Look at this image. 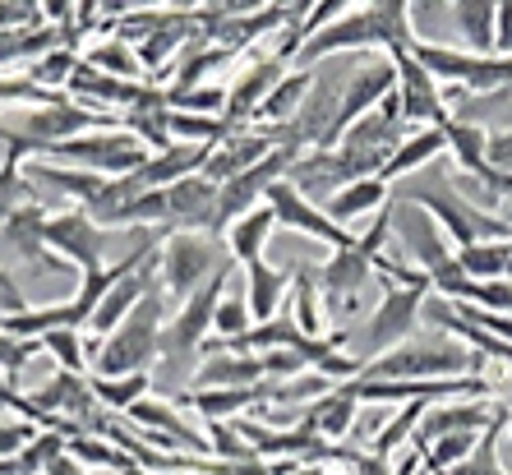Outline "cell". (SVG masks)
<instances>
[{"label":"cell","instance_id":"45","mask_svg":"<svg viewBox=\"0 0 512 475\" xmlns=\"http://www.w3.org/2000/svg\"><path fill=\"white\" fill-rule=\"evenodd\" d=\"M28 439H33V425H14V420H0V457H19Z\"/></svg>","mask_w":512,"mask_h":475},{"label":"cell","instance_id":"12","mask_svg":"<svg viewBox=\"0 0 512 475\" xmlns=\"http://www.w3.org/2000/svg\"><path fill=\"white\" fill-rule=\"evenodd\" d=\"M499 397H448V402H429V411L420 416L416 439L420 448H429L434 439H448V434H485L489 420L499 416Z\"/></svg>","mask_w":512,"mask_h":475},{"label":"cell","instance_id":"22","mask_svg":"<svg viewBox=\"0 0 512 475\" xmlns=\"http://www.w3.org/2000/svg\"><path fill=\"white\" fill-rule=\"evenodd\" d=\"M245 273V296H250V309H254V323H268L277 319V309L282 300L291 296V268H273V263H250V268H240Z\"/></svg>","mask_w":512,"mask_h":475},{"label":"cell","instance_id":"10","mask_svg":"<svg viewBox=\"0 0 512 475\" xmlns=\"http://www.w3.org/2000/svg\"><path fill=\"white\" fill-rule=\"evenodd\" d=\"M374 47H383L379 19H374L370 10H351V14H342V19H333L328 28H319L314 37H305V47L291 60V70H314V65H323V60L337 56V51H374Z\"/></svg>","mask_w":512,"mask_h":475},{"label":"cell","instance_id":"37","mask_svg":"<svg viewBox=\"0 0 512 475\" xmlns=\"http://www.w3.org/2000/svg\"><path fill=\"white\" fill-rule=\"evenodd\" d=\"M24 203H33V185H28V176H24V162L0 157V226L10 222Z\"/></svg>","mask_w":512,"mask_h":475},{"label":"cell","instance_id":"47","mask_svg":"<svg viewBox=\"0 0 512 475\" xmlns=\"http://www.w3.org/2000/svg\"><path fill=\"white\" fill-rule=\"evenodd\" d=\"M494 56H512V0H499V37H494Z\"/></svg>","mask_w":512,"mask_h":475},{"label":"cell","instance_id":"46","mask_svg":"<svg viewBox=\"0 0 512 475\" xmlns=\"http://www.w3.org/2000/svg\"><path fill=\"white\" fill-rule=\"evenodd\" d=\"M383 425H388V416H383V411H360L346 439H351V443H374L383 434Z\"/></svg>","mask_w":512,"mask_h":475},{"label":"cell","instance_id":"34","mask_svg":"<svg viewBox=\"0 0 512 475\" xmlns=\"http://www.w3.org/2000/svg\"><path fill=\"white\" fill-rule=\"evenodd\" d=\"M79 51L74 47H60V51H51V56H42V60H33L28 65V79H33L37 88H47V93H65L70 88V79H74V70H79Z\"/></svg>","mask_w":512,"mask_h":475},{"label":"cell","instance_id":"32","mask_svg":"<svg viewBox=\"0 0 512 475\" xmlns=\"http://www.w3.org/2000/svg\"><path fill=\"white\" fill-rule=\"evenodd\" d=\"M97 392V402L107 411H130L134 402H143L153 392V374H120V379H88Z\"/></svg>","mask_w":512,"mask_h":475},{"label":"cell","instance_id":"6","mask_svg":"<svg viewBox=\"0 0 512 475\" xmlns=\"http://www.w3.org/2000/svg\"><path fill=\"white\" fill-rule=\"evenodd\" d=\"M47 157L51 162H65V167H84V171L116 180V176H134L153 153L130 130H93V134H79V139L56 143Z\"/></svg>","mask_w":512,"mask_h":475},{"label":"cell","instance_id":"54","mask_svg":"<svg viewBox=\"0 0 512 475\" xmlns=\"http://www.w3.org/2000/svg\"><path fill=\"white\" fill-rule=\"evenodd\" d=\"M439 475H448V471H439Z\"/></svg>","mask_w":512,"mask_h":475},{"label":"cell","instance_id":"20","mask_svg":"<svg viewBox=\"0 0 512 475\" xmlns=\"http://www.w3.org/2000/svg\"><path fill=\"white\" fill-rule=\"evenodd\" d=\"M388 199H393V185H388L383 176L351 180V185H342V190L328 199V208H323V213L333 217L337 226H346V231H351V226H356L365 213H383V208H388Z\"/></svg>","mask_w":512,"mask_h":475},{"label":"cell","instance_id":"29","mask_svg":"<svg viewBox=\"0 0 512 475\" xmlns=\"http://www.w3.org/2000/svg\"><path fill=\"white\" fill-rule=\"evenodd\" d=\"M310 84H314V70H291L282 84L268 93V102L259 107V120L263 125H291L300 102H305V93H310Z\"/></svg>","mask_w":512,"mask_h":475},{"label":"cell","instance_id":"36","mask_svg":"<svg viewBox=\"0 0 512 475\" xmlns=\"http://www.w3.org/2000/svg\"><path fill=\"white\" fill-rule=\"evenodd\" d=\"M291 300H296V314H291V319H296V328L305 337H323V305H319V282H314V273H305V268H300L296 273V291H291Z\"/></svg>","mask_w":512,"mask_h":475},{"label":"cell","instance_id":"4","mask_svg":"<svg viewBox=\"0 0 512 475\" xmlns=\"http://www.w3.org/2000/svg\"><path fill=\"white\" fill-rule=\"evenodd\" d=\"M222 245L227 240L213 236V231H167V240L157 245L162 254V291L171 300H190L217 268H227L222 263Z\"/></svg>","mask_w":512,"mask_h":475},{"label":"cell","instance_id":"27","mask_svg":"<svg viewBox=\"0 0 512 475\" xmlns=\"http://www.w3.org/2000/svg\"><path fill=\"white\" fill-rule=\"evenodd\" d=\"M457 263L471 282H499V277L512 273V236L508 240H476L457 250Z\"/></svg>","mask_w":512,"mask_h":475},{"label":"cell","instance_id":"14","mask_svg":"<svg viewBox=\"0 0 512 475\" xmlns=\"http://www.w3.org/2000/svg\"><path fill=\"white\" fill-rule=\"evenodd\" d=\"M268 208L277 213V222H282V226H291V231H300V236L323 240V245H333V250L356 245V236H351L346 226H337L333 217L323 213V208H314V203L305 199L291 180H277L273 190H268Z\"/></svg>","mask_w":512,"mask_h":475},{"label":"cell","instance_id":"48","mask_svg":"<svg viewBox=\"0 0 512 475\" xmlns=\"http://www.w3.org/2000/svg\"><path fill=\"white\" fill-rule=\"evenodd\" d=\"M74 10H79V0H42V19L51 24H70Z\"/></svg>","mask_w":512,"mask_h":475},{"label":"cell","instance_id":"3","mask_svg":"<svg viewBox=\"0 0 512 475\" xmlns=\"http://www.w3.org/2000/svg\"><path fill=\"white\" fill-rule=\"evenodd\" d=\"M485 365L489 360L462 337H434V342H402L388 356L360 365L356 379H466Z\"/></svg>","mask_w":512,"mask_h":475},{"label":"cell","instance_id":"21","mask_svg":"<svg viewBox=\"0 0 512 475\" xmlns=\"http://www.w3.org/2000/svg\"><path fill=\"white\" fill-rule=\"evenodd\" d=\"M263 383V360L245 356V351H213L203 356L194 388H259Z\"/></svg>","mask_w":512,"mask_h":475},{"label":"cell","instance_id":"51","mask_svg":"<svg viewBox=\"0 0 512 475\" xmlns=\"http://www.w3.org/2000/svg\"><path fill=\"white\" fill-rule=\"evenodd\" d=\"M273 5H277V10H286V19H291V10H296L300 0H273Z\"/></svg>","mask_w":512,"mask_h":475},{"label":"cell","instance_id":"8","mask_svg":"<svg viewBox=\"0 0 512 475\" xmlns=\"http://www.w3.org/2000/svg\"><path fill=\"white\" fill-rule=\"evenodd\" d=\"M370 277H374V259L360 250V245H342L337 254H328V263L314 273L319 296H323V305H328V323L356 314L360 291L370 286Z\"/></svg>","mask_w":512,"mask_h":475},{"label":"cell","instance_id":"44","mask_svg":"<svg viewBox=\"0 0 512 475\" xmlns=\"http://www.w3.org/2000/svg\"><path fill=\"white\" fill-rule=\"evenodd\" d=\"M171 0H97V10H102V19H125V14H139V10H167Z\"/></svg>","mask_w":512,"mask_h":475},{"label":"cell","instance_id":"2","mask_svg":"<svg viewBox=\"0 0 512 475\" xmlns=\"http://www.w3.org/2000/svg\"><path fill=\"white\" fill-rule=\"evenodd\" d=\"M425 296H429V286H397V282H388V286H383V300L374 305L370 319H365V328H337V333H333L337 351H342V346H351L360 365H370V360L397 351V346L411 342V333L420 328Z\"/></svg>","mask_w":512,"mask_h":475},{"label":"cell","instance_id":"13","mask_svg":"<svg viewBox=\"0 0 512 475\" xmlns=\"http://www.w3.org/2000/svg\"><path fill=\"white\" fill-rule=\"evenodd\" d=\"M277 143H282V125H259V130H254V125H240V130H231L222 143H213V157H208L203 176L213 180V185H222V180L250 171L254 162H263Z\"/></svg>","mask_w":512,"mask_h":475},{"label":"cell","instance_id":"35","mask_svg":"<svg viewBox=\"0 0 512 475\" xmlns=\"http://www.w3.org/2000/svg\"><path fill=\"white\" fill-rule=\"evenodd\" d=\"M231 125L222 116H199V111H171V139L176 143H222Z\"/></svg>","mask_w":512,"mask_h":475},{"label":"cell","instance_id":"53","mask_svg":"<svg viewBox=\"0 0 512 475\" xmlns=\"http://www.w3.org/2000/svg\"><path fill=\"white\" fill-rule=\"evenodd\" d=\"M93 475H125V471H93Z\"/></svg>","mask_w":512,"mask_h":475},{"label":"cell","instance_id":"33","mask_svg":"<svg viewBox=\"0 0 512 475\" xmlns=\"http://www.w3.org/2000/svg\"><path fill=\"white\" fill-rule=\"evenodd\" d=\"M70 457L74 462H84V466H93V471H125V466H134L130 452L116 448V443H107V439H97V434H74Z\"/></svg>","mask_w":512,"mask_h":475},{"label":"cell","instance_id":"42","mask_svg":"<svg viewBox=\"0 0 512 475\" xmlns=\"http://www.w3.org/2000/svg\"><path fill=\"white\" fill-rule=\"evenodd\" d=\"M273 0H203L199 10H208L213 19H240V14H259L268 10Z\"/></svg>","mask_w":512,"mask_h":475},{"label":"cell","instance_id":"49","mask_svg":"<svg viewBox=\"0 0 512 475\" xmlns=\"http://www.w3.org/2000/svg\"><path fill=\"white\" fill-rule=\"evenodd\" d=\"M42 475H93V471H88L84 462H74L70 452H60V457H56V462H51V466H47V471H42Z\"/></svg>","mask_w":512,"mask_h":475},{"label":"cell","instance_id":"31","mask_svg":"<svg viewBox=\"0 0 512 475\" xmlns=\"http://www.w3.org/2000/svg\"><path fill=\"white\" fill-rule=\"evenodd\" d=\"M84 60L93 65V70L116 74V79H139V84H148V74H143V65H139V51H134L130 42H120V37L93 42V47L84 51Z\"/></svg>","mask_w":512,"mask_h":475},{"label":"cell","instance_id":"23","mask_svg":"<svg viewBox=\"0 0 512 475\" xmlns=\"http://www.w3.org/2000/svg\"><path fill=\"white\" fill-rule=\"evenodd\" d=\"M273 226H277V213L268 208V203H259L254 213H245L240 222L227 226V254L231 263H240V268H250V263L263 259V250H268V236H273Z\"/></svg>","mask_w":512,"mask_h":475},{"label":"cell","instance_id":"38","mask_svg":"<svg viewBox=\"0 0 512 475\" xmlns=\"http://www.w3.org/2000/svg\"><path fill=\"white\" fill-rule=\"evenodd\" d=\"M42 346L51 351L56 369H70V374H84L88 369V346H84V337H79V328H51V333L42 337Z\"/></svg>","mask_w":512,"mask_h":475},{"label":"cell","instance_id":"5","mask_svg":"<svg viewBox=\"0 0 512 475\" xmlns=\"http://www.w3.org/2000/svg\"><path fill=\"white\" fill-rule=\"evenodd\" d=\"M416 60L439 84H457L471 93H512V56H476V51L439 47V42H416Z\"/></svg>","mask_w":512,"mask_h":475},{"label":"cell","instance_id":"16","mask_svg":"<svg viewBox=\"0 0 512 475\" xmlns=\"http://www.w3.org/2000/svg\"><path fill=\"white\" fill-rule=\"evenodd\" d=\"M388 93H397V65H393V56H379V60H370V65L351 70L346 93H342V111H337V139H342V134L351 130L360 116H370V111L379 107Z\"/></svg>","mask_w":512,"mask_h":475},{"label":"cell","instance_id":"30","mask_svg":"<svg viewBox=\"0 0 512 475\" xmlns=\"http://www.w3.org/2000/svg\"><path fill=\"white\" fill-rule=\"evenodd\" d=\"M503 434H508V406H499V416L489 420V429L480 434L476 452H471V457H466L462 466H453L448 475H508V471H503V462H499V443H503Z\"/></svg>","mask_w":512,"mask_h":475},{"label":"cell","instance_id":"28","mask_svg":"<svg viewBox=\"0 0 512 475\" xmlns=\"http://www.w3.org/2000/svg\"><path fill=\"white\" fill-rule=\"evenodd\" d=\"M443 139H448V153L457 157V167L466 176H480L485 171V148H489V130L471 125V120H443Z\"/></svg>","mask_w":512,"mask_h":475},{"label":"cell","instance_id":"7","mask_svg":"<svg viewBox=\"0 0 512 475\" xmlns=\"http://www.w3.org/2000/svg\"><path fill=\"white\" fill-rule=\"evenodd\" d=\"M388 208H393V240H402V254L416 263L425 277H434L439 268H448V263L457 259V245L443 236V226L434 222L420 203L397 199L393 194Z\"/></svg>","mask_w":512,"mask_h":475},{"label":"cell","instance_id":"1","mask_svg":"<svg viewBox=\"0 0 512 475\" xmlns=\"http://www.w3.org/2000/svg\"><path fill=\"white\" fill-rule=\"evenodd\" d=\"M162 328H167V291L157 286L153 296H143L139 309L120 323L111 337L93 346L88 369L93 379H120V374H153L162 356Z\"/></svg>","mask_w":512,"mask_h":475},{"label":"cell","instance_id":"25","mask_svg":"<svg viewBox=\"0 0 512 475\" xmlns=\"http://www.w3.org/2000/svg\"><path fill=\"white\" fill-rule=\"evenodd\" d=\"M448 148V139H443V125H425V130H411L402 139V148H397L393 157H388V167H383V180L393 185V180H406L416 176V171H425L434 157Z\"/></svg>","mask_w":512,"mask_h":475},{"label":"cell","instance_id":"50","mask_svg":"<svg viewBox=\"0 0 512 475\" xmlns=\"http://www.w3.org/2000/svg\"><path fill=\"white\" fill-rule=\"evenodd\" d=\"M268 475H323V471H319V462H314V466H305V462H273V466H268Z\"/></svg>","mask_w":512,"mask_h":475},{"label":"cell","instance_id":"40","mask_svg":"<svg viewBox=\"0 0 512 475\" xmlns=\"http://www.w3.org/2000/svg\"><path fill=\"white\" fill-rule=\"evenodd\" d=\"M171 111H199V116H222V111H227V88L203 84V88H190V93H176V97H171Z\"/></svg>","mask_w":512,"mask_h":475},{"label":"cell","instance_id":"52","mask_svg":"<svg viewBox=\"0 0 512 475\" xmlns=\"http://www.w3.org/2000/svg\"><path fill=\"white\" fill-rule=\"evenodd\" d=\"M508 443H512V402H508Z\"/></svg>","mask_w":512,"mask_h":475},{"label":"cell","instance_id":"18","mask_svg":"<svg viewBox=\"0 0 512 475\" xmlns=\"http://www.w3.org/2000/svg\"><path fill=\"white\" fill-rule=\"evenodd\" d=\"M208 157H213L208 143H171V148L153 153L134 171L130 185L134 190H167V185H176V180H185V176H203Z\"/></svg>","mask_w":512,"mask_h":475},{"label":"cell","instance_id":"43","mask_svg":"<svg viewBox=\"0 0 512 475\" xmlns=\"http://www.w3.org/2000/svg\"><path fill=\"white\" fill-rule=\"evenodd\" d=\"M485 167H494V171H503V176H512V130H494V134H489Z\"/></svg>","mask_w":512,"mask_h":475},{"label":"cell","instance_id":"41","mask_svg":"<svg viewBox=\"0 0 512 475\" xmlns=\"http://www.w3.org/2000/svg\"><path fill=\"white\" fill-rule=\"evenodd\" d=\"M42 19V0H0V33L33 28Z\"/></svg>","mask_w":512,"mask_h":475},{"label":"cell","instance_id":"11","mask_svg":"<svg viewBox=\"0 0 512 475\" xmlns=\"http://www.w3.org/2000/svg\"><path fill=\"white\" fill-rule=\"evenodd\" d=\"M397 65V97H402V120L406 125H443L448 120V102H443V84L416 60V51H388Z\"/></svg>","mask_w":512,"mask_h":475},{"label":"cell","instance_id":"15","mask_svg":"<svg viewBox=\"0 0 512 475\" xmlns=\"http://www.w3.org/2000/svg\"><path fill=\"white\" fill-rule=\"evenodd\" d=\"M286 79V60L277 56H259L250 60L245 70H240V79L227 88V111H222V120H227L231 130H240V125H254L259 120V107L268 102V93H273L277 84Z\"/></svg>","mask_w":512,"mask_h":475},{"label":"cell","instance_id":"39","mask_svg":"<svg viewBox=\"0 0 512 475\" xmlns=\"http://www.w3.org/2000/svg\"><path fill=\"white\" fill-rule=\"evenodd\" d=\"M480 434H448V439H434L425 448V466L429 471H453V466H462L471 452H476Z\"/></svg>","mask_w":512,"mask_h":475},{"label":"cell","instance_id":"17","mask_svg":"<svg viewBox=\"0 0 512 475\" xmlns=\"http://www.w3.org/2000/svg\"><path fill=\"white\" fill-rule=\"evenodd\" d=\"M167 231H213L217 236V185L208 176H185L167 185Z\"/></svg>","mask_w":512,"mask_h":475},{"label":"cell","instance_id":"26","mask_svg":"<svg viewBox=\"0 0 512 475\" xmlns=\"http://www.w3.org/2000/svg\"><path fill=\"white\" fill-rule=\"evenodd\" d=\"M453 19L457 33L466 37V47L476 56L494 51V37H499V0H453Z\"/></svg>","mask_w":512,"mask_h":475},{"label":"cell","instance_id":"24","mask_svg":"<svg viewBox=\"0 0 512 475\" xmlns=\"http://www.w3.org/2000/svg\"><path fill=\"white\" fill-rule=\"evenodd\" d=\"M356 416H360V392H356V383L346 379V383H337L328 397H319V402L310 406V425L319 429L328 443H337V439H346L351 434V425H356Z\"/></svg>","mask_w":512,"mask_h":475},{"label":"cell","instance_id":"19","mask_svg":"<svg viewBox=\"0 0 512 475\" xmlns=\"http://www.w3.org/2000/svg\"><path fill=\"white\" fill-rule=\"evenodd\" d=\"M268 397H273V379H263L259 388H190V392H180V397H171V402L199 411L203 420H236L250 406H263Z\"/></svg>","mask_w":512,"mask_h":475},{"label":"cell","instance_id":"9","mask_svg":"<svg viewBox=\"0 0 512 475\" xmlns=\"http://www.w3.org/2000/svg\"><path fill=\"white\" fill-rule=\"evenodd\" d=\"M47 245L70 259L79 273H93V268H111L107 263V226H97L88 217V208H60L47 217Z\"/></svg>","mask_w":512,"mask_h":475}]
</instances>
